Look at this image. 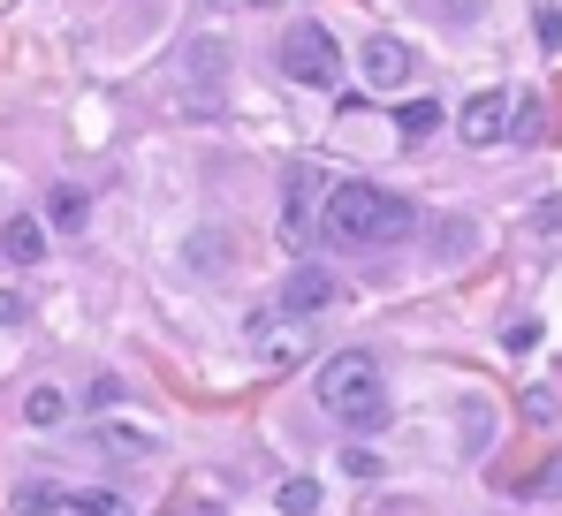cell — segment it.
I'll return each instance as SVG.
<instances>
[{"mask_svg":"<svg viewBox=\"0 0 562 516\" xmlns=\"http://www.w3.org/2000/svg\"><path fill=\"white\" fill-rule=\"evenodd\" d=\"M319 228H327V244H342V251H380V244H403V236L418 228V213H411V198H395L387 182H335Z\"/></svg>","mask_w":562,"mask_h":516,"instance_id":"cell-1","label":"cell"},{"mask_svg":"<svg viewBox=\"0 0 562 516\" xmlns=\"http://www.w3.org/2000/svg\"><path fill=\"white\" fill-rule=\"evenodd\" d=\"M319 403H327V418H342V426L373 433L387 426V380H380V364L366 357V349H335L327 364H319Z\"/></svg>","mask_w":562,"mask_h":516,"instance_id":"cell-2","label":"cell"},{"mask_svg":"<svg viewBox=\"0 0 562 516\" xmlns=\"http://www.w3.org/2000/svg\"><path fill=\"white\" fill-rule=\"evenodd\" d=\"M281 77L304 91H335L342 85V46H335V31L319 23V15H289L281 23V46H274Z\"/></svg>","mask_w":562,"mask_h":516,"instance_id":"cell-3","label":"cell"},{"mask_svg":"<svg viewBox=\"0 0 562 516\" xmlns=\"http://www.w3.org/2000/svg\"><path fill=\"white\" fill-rule=\"evenodd\" d=\"M244 335H251V364L259 372H296L304 357H312V319H289V312H251L244 319Z\"/></svg>","mask_w":562,"mask_h":516,"instance_id":"cell-4","label":"cell"},{"mask_svg":"<svg viewBox=\"0 0 562 516\" xmlns=\"http://www.w3.org/2000/svg\"><path fill=\"white\" fill-rule=\"evenodd\" d=\"M358 77L373 91H403L411 77H418V54L395 38V31H366V46H358Z\"/></svg>","mask_w":562,"mask_h":516,"instance_id":"cell-5","label":"cell"},{"mask_svg":"<svg viewBox=\"0 0 562 516\" xmlns=\"http://www.w3.org/2000/svg\"><path fill=\"white\" fill-rule=\"evenodd\" d=\"M342 304V273L335 266H296L289 281H281V312L289 319H327Z\"/></svg>","mask_w":562,"mask_h":516,"instance_id":"cell-6","label":"cell"},{"mask_svg":"<svg viewBox=\"0 0 562 516\" xmlns=\"http://www.w3.org/2000/svg\"><path fill=\"white\" fill-rule=\"evenodd\" d=\"M502 130H509V91H471L464 114H457V137L464 145H494Z\"/></svg>","mask_w":562,"mask_h":516,"instance_id":"cell-7","label":"cell"},{"mask_svg":"<svg viewBox=\"0 0 562 516\" xmlns=\"http://www.w3.org/2000/svg\"><path fill=\"white\" fill-rule=\"evenodd\" d=\"M0 251H8V266H38V258L54 251V244H46V221H38V213H8V221H0Z\"/></svg>","mask_w":562,"mask_h":516,"instance_id":"cell-8","label":"cell"},{"mask_svg":"<svg viewBox=\"0 0 562 516\" xmlns=\"http://www.w3.org/2000/svg\"><path fill=\"white\" fill-rule=\"evenodd\" d=\"M319 168H289V190H281V221H289V244H304V221H312V205H319Z\"/></svg>","mask_w":562,"mask_h":516,"instance_id":"cell-9","label":"cell"},{"mask_svg":"<svg viewBox=\"0 0 562 516\" xmlns=\"http://www.w3.org/2000/svg\"><path fill=\"white\" fill-rule=\"evenodd\" d=\"M183 77H198V85H205V106H213V91H221V77H228V46H221V38H190Z\"/></svg>","mask_w":562,"mask_h":516,"instance_id":"cell-10","label":"cell"},{"mask_svg":"<svg viewBox=\"0 0 562 516\" xmlns=\"http://www.w3.org/2000/svg\"><path fill=\"white\" fill-rule=\"evenodd\" d=\"M106 456H130V463H145V456H160V433H145V426H130V418H106V426L92 433Z\"/></svg>","mask_w":562,"mask_h":516,"instance_id":"cell-11","label":"cell"},{"mask_svg":"<svg viewBox=\"0 0 562 516\" xmlns=\"http://www.w3.org/2000/svg\"><path fill=\"white\" fill-rule=\"evenodd\" d=\"M441 122H449V114H441V99H411V106H403V114H395V130H403V137H411V145H426V137H434V130H441Z\"/></svg>","mask_w":562,"mask_h":516,"instance_id":"cell-12","label":"cell"},{"mask_svg":"<svg viewBox=\"0 0 562 516\" xmlns=\"http://www.w3.org/2000/svg\"><path fill=\"white\" fill-rule=\"evenodd\" d=\"M69 509V494L54 486V479H31V486H15V516H54Z\"/></svg>","mask_w":562,"mask_h":516,"instance_id":"cell-13","label":"cell"},{"mask_svg":"<svg viewBox=\"0 0 562 516\" xmlns=\"http://www.w3.org/2000/svg\"><path fill=\"white\" fill-rule=\"evenodd\" d=\"M23 418H31V426H61V418H69V395H61V388H31V395H23Z\"/></svg>","mask_w":562,"mask_h":516,"instance_id":"cell-14","label":"cell"},{"mask_svg":"<svg viewBox=\"0 0 562 516\" xmlns=\"http://www.w3.org/2000/svg\"><path fill=\"white\" fill-rule=\"evenodd\" d=\"M85 213H92V205H85V190H77V182H61V190L46 198V221H54V228H85Z\"/></svg>","mask_w":562,"mask_h":516,"instance_id":"cell-15","label":"cell"},{"mask_svg":"<svg viewBox=\"0 0 562 516\" xmlns=\"http://www.w3.org/2000/svg\"><path fill=\"white\" fill-rule=\"evenodd\" d=\"M274 509L281 516H312V509H319V479H281Z\"/></svg>","mask_w":562,"mask_h":516,"instance_id":"cell-16","label":"cell"},{"mask_svg":"<svg viewBox=\"0 0 562 516\" xmlns=\"http://www.w3.org/2000/svg\"><path fill=\"white\" fill-rule=\"evenodd\" d=\"M502 137L532 145V137H540V99H509V130H502Z\"/></svg>","mask_w":562,"mask_h":516,"instance_id":"cell-17","label":"cell"},{"mask_svg":"<svg viewBox=\"0 0 562 516\" xmlns=\"http://www.w3.org/2000/svg\"><path fill=\"white\" fill-rule=\"evenodd\" d=\"M69 516H130L122 494H85V502H69Z\"/></svg>","mask_w":562,"mask_h":516,"instance_id":"cell-18","label":"cell"},{"mask_svg":"<svg viewBox=\"0 0 562 516\" xmlns=\"http://www.w3.org/2000/svg\"><path fill=\"white\" fill-rule=\"evenodd\" d=\"M0 327H31V296L23 289H0Z\"/></svg>","mask_w":562,"mask_h":516,"instance_id":"cell-19","label":"cell"},{"mask_svg":"<svg viewBox=\"0 0 562 516\" xmlns=\"http://www.w3.org/2000/svg\"><path fill=\"white\" fill-rule=\"evenodd\" d=\"M342 471H350V479H380V456L373 448H342Z\"/></svg>","mask_w":562,"mask_h":516,"instance_id":"cell-20","label":"cell"},{"mask_svg":"<svg viewBox=\"0 0 562 516\" xmlns=\"http://www.w3.org/2000/svg\"><path fill=\"white\" fill-rule=\"evenodd\" d=\"M426 8H434V15H449V23H471V15H479V0H426Z\"/></svg>","mask_w":562,"mask_h":516,"instance_id":"cell-21","label":"cell"},{"mask_svg":"<svg viewBox=\"0 0 562 516\" xmlns=\"http://www.w3.org/2000/svg\"><path fill=\"white\" fill-rule=\"evenodd\" d=\"M532 23H540V46H562V8H540Z\"/></svg>","mask_w":562,"mask_h":516,"instance_id":"cell-22","label":"cell"},{"mask_svg":"<svg viewBox=\"0 0 562 516\" xmlns=\"http://www.w3.org/2000/svg\"><path fill=\"white\" fill-rule=\"evenodd\" d=\"M221 8H274V0H221Z\"/></svg>","mask_w":562,"mask_h":516,"instance_id":"cell-23","label":"cell"}]
</instances>
